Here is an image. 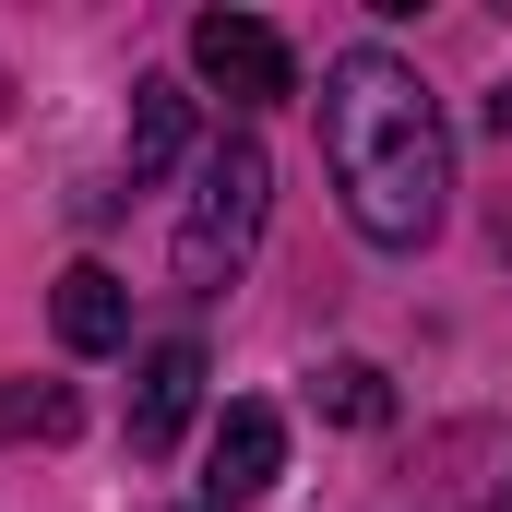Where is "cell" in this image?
I'll return each mask as SVG.
<instances>
[{
  "label": "cell",
  "instance_id": "obj_1",
  "mask_svg": "<svg viewBox=\"0 0 512 512\" xmlns=\"http://www.w3.org/2000/svg\"><path fill=\"white\" fill-rule=\"evenodd\" d=\"M322 167L346 191V227L370 251H417L453 215V131L441 96L393 60V48H346L322 72Z\"/></svg>",
  "mask_w": 512,
  "mask_h": 512
},
{
  "label": "cell",
  "instance_id": "obj_2",
  "mask_svg": "<svg viewBox=\"0 0 512 512\" xmlns=\"http://www.w3.org/2000/svg\"><path fill=\"white\" fill-rule=\"evenodd\" d=\"M262 215H274V167H262V143H251V131H215V143H203V179H191V215H179V286H191V298L239 286Z\"/></svg>",
  "mask_w": 512,
  "mask_h": 512
},
{
  "label": "cell",
  "instance_id": "obj_3",
  "mask_svg": "<svg viewBox=\"0 0 512 512\" xmlns=\"http://www.w3.org/2000/svg\"><path fill=\"white\" fill-rule=\"evenodd\" d=\"M191 72H203L227 108H286V96H298V60H286V36H274L262 12H203V24H191Z\"/></svg>",
  "mask_w": 512,
  "mask_h": 512
},
{
  "label": "cell",
  "instance_id": "obj_4",
  "mask_svg": "<svg viewBox=\"0 0 512 512\" xmlns=\"http://www.w3.org/2000/svg\"><path fill=\"white\" fill-rule=\"evenodd\" d=\"M274 477H286V417H274V405H227V417H215V453H203V501L239 512V501H262Z\"/></svg>",
  "mask_w": 512,
  "mask_h": 512
},
{
  "label": "cell",
  "instance_id": "obj_5",
  "mask_svg": "<svg viewBox=\"0 0 512 512\" xmlns=\"http://www.w3.org/2000/svg\"><path fill=\"white\" fill-rule=\"evenodd\" d=\"M191 405H203V346H191V334L143 346V370H131V453H179Z\"/></svg>",
  "mask_w": 512,
  "mask_h": 512
},
{
  "label": "cell",
  "instance_id": "obj_6",
  "mask_svg": "<svg viewBox=\"0 0 512 512\" xmlns=\"http://www.w3.org/2000/svg\"><path fill=\"white\" fill-rule=\"evenodd\" d=\"M48 322H60L72 358H120V346H131V286L108 274V262H72L60 298H48Z\"/></svg>",
  "mask_w": 512,
  "mask_h": 512
},
{
  "label": "cell",
  "instance_id": "obj_7",
  "mask_svg": "<svg viewBox=\"0 0 512 512\" xmlns=\"http://www.w3.org/2000/svg\"><path fill=\"white\" fill-rule=\"evenodd\" d=\"M179 143H191V96H179V84H131V191L167 179Z\"/></svg>",
  "mask_w": 512,
  "mask_h": 512
},
{
  "label": "cell",
  "instance_id": "obj_8",
  "mask_svg": "<svg viewBox=\"0 0 512 512\" xmlns=\"http://www.w3.org/2000/svg\"><path fill=\"white\" fill-rule=\"evenodd\" d=\"M322 417H346V429H382V417H393V382L370 370V358H334V370H322Z\"/></svg>",
  "mask_w": 512,
  "mask_h": 512
},
{
  "label": "cell",
  "instance_id": "obj_9",
  "mask_svg": "<svg viewBox=\"0 0 512 512\" xmlns=\"http://www.w3.org/2000/svg\"><path fill=\"white\" fill-rule=\"evenodd\" d=\"M60 429H72V393H60V382L0 393V441H60Z\"/></svg>",
  "mask_w": 512,
  "mask_h": 512
},
{
  "label": "cell",
  "instance_id": "obj_10",
  "mask_svg": "<svg viewBox=\"0 0 512 512\" xmlns=\"http://www.w3.org/2000/svg\"><path fill=\"white\" fill-rule=\"evenodd\" d=\"M489 512H512V477H501V501H489Z\"/></svg>",
  "mask_w": 512,
  "mask_h": 512
}]
</instances>
